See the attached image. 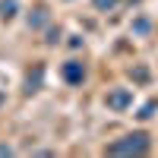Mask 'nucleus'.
Returning <instances> with one entry per match:
<instances>
[{"mask_svg": "<svg viewBox=\"0 0 158 158\" xmlns=\"http://www.w3.org/2000/svg\"><path fill=\"white\" fill-rule=\"evenodd\" d=\"M146 149V136H136V142H123V146H114V152H142Z\"/></svg>", "mask_w": 158, "mask_h": 158, "instance_id": "nucleus-1", "label": "nucleus"}, {"mask_svg": "<svg viewBox=\"0 0 158 158\" xmlns=\"http://www.w3.org/2000/svg\"><path fill=\"white\" fill-rule=\"evenodd\" d=\"M67 79H73V82H76V79H82V73H79V67H67Z\"/></svg>", "mask_w": 158, "mask_h": 158, "instance_id": "nucleus-2", "label": "nucleus"}, {"mask_svg": "<svg viewBox=\"0 0 158 158\" xmlns=\"http://www.w3.org/2000/svg\"><path fill=\"white\" fill-rule=\"evenodd\" d=\"M123 101H127V95H114V98H111V104H114V108H120Z\"/></svg>", "mask_w": 158, "mask_h": 158, "instance_id": "nucleus-3", "label": "nucleus"}, {"mask_svg": "<svg viewBox=\"0 0 158 158\" xmlns=\"http://www.w3.org/2000/svg\"><path fill=\"white\" fill-rule=\"evenodd\" d=\"M108 3H114V0H98V6H108Z\"/></svg>", "mask_w": 158, "mask_h": 158, "instance_id": "nucleus-4", "label": "nucleus"}]
</instances>
